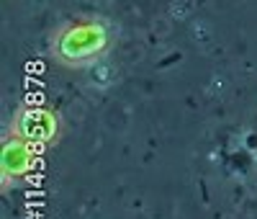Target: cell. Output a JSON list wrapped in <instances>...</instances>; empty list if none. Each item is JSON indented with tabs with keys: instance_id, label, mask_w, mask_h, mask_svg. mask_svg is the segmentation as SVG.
Instances as JSON below:
<instances>
[{
	"instance_id": "cell-1",
	"label": "cell",
	"mask_w": 257,
	"mask_h": 219,
	"mask_svg": "<svg viewBox=\"0 0 257 219\" xmlns=\"http://www.w3.org/2000/svg\"><path fill=\"white\" fill-rule=\"evenodd\" d=\"M116 44V26L105 16H75L54 29L49 54L67 70H85L98 64Z\"/></svg>"
},
{
	"instance_id": "cell-2",
	"label": "cell",
	"mask_w": 257,
	"mask_h": 219,
	"mask_svg": "<svg viewBox=\"0 0 257 219\" xmlns=\"http://www.w3.org/2000/svg\"><path fill=\"white\" fill-rule=\"evenodd\" d=\"M8 131H13L16 137L36 144L39 150H47V147H54L62 139L64 121H62L59 111L52 106L18 103L13 116H11Z\"/></svg>"
},
{
	"instance_id": "cell-3",
	"label": "cell",
	"mask_w": 257,
	"mask_h": 219,
	"mask_svg": "<svg viewBox=\"0 0 257 219\" xmlns=\"http://www.w3.org/2000/svg\"><path fill=\"white\" fill-rule=\"evenodd\" d=\"M39 152L41 150L36 144L16 137L13 131H6L3 142H0V183L3 188H11L26 175H31L39 163Z\"/></svg>"
}]
</instances>
